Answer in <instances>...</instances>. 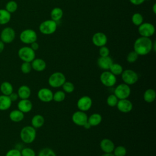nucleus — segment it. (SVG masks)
Here are the masks:
<instances>
[{
  "instance_id": "obj_40",
  "label": "nucleus",
  "mask_w": 156,
  "mask_h": 156,
  "mask_svg": "<svg viewBox=\"0 0 156 156\" xmlns=\"http://www.w3.org/2000/svg\"><path fill=\"white\" fill-rule=\"evenodd\" d=\"M32 66L30 62H23L21 65V71L24 74H28L32 70Z\"/></svg>"
},
{
  "instance_id": "obj_4",
  "label": "nucleus",
  "mask_w": 156,
  "mask_h": 156,
  "mask_svg": "<svg viewBox=\"0 0 156 156\" xmlns=\"http://www.w3.org/2000/svg\"><path fill=\"white\" fill-rule=\"evenodd\" d=\"M57 27V22L52 20H47L40 24L39 30L44 35H51L56 31Z\"/></svg>"
},
{
  "instance_id": "obj_20",
  "label": "nucleus",
  "mask_w": 156,
  "mask_h": 156,
  "mask_svg": "<svg viewBox=\"0 0 156 156\" xmlns=\"http://www.w3.org/2000/svg\"><path fill=\"white\" fill-rule=\"evenodd\" d=\"M30 63L32 68L37 72H41L46 68V63L42 58H34Z\"/></svg>"
},
{
  "instance_id": "obj_3",
  "label": "nucleus",
  "mask_w": 156,
  "mask_h": 156,
  "mask_svg": "<svg viewBox=\"0 0 156 156\" xmlns=\"http://www.w3.org/2000/svg\"><path fill=\"white\" fill-rule=\"evenodd\" d=\"M66 81V77L61 72H55L50 75L48 78V83L52 88H59L63 85Z\"/></svg>"
},
{
  "instance_id": "obj_12",
  "label": "nucleus",
  "mask_w": 156,
  "mask_h": 156,
  "mask_svg": "<svg viewBox=\"0 0 156 156\" xmlns=\"http://www.w3.org/2000/svg\"><path fill=\"white\" fill-rule=\"evenodd\" d=\"M71 119L76 125L83 127V126L88 121V116L85 112L79 110L72 115Z\"/></svg>"
},
{
  "instance_id": "obj_39",
  "label": "nucleus",
  "mask_w": 156,
  "mask_h": 156,
  "mask_svg": "<svg viewBox=\"0 0 156 156\" xmlns=\"http://www.w3.org/2000/svg\"><path fill=\"white\" fill-rule=\"evenodd\" d=\"M138 56L139 55L134 51H132L129 52V54L126 57V60L129 63H132L135 62L137 60Z\"/></svg>"
},
{
  "instance_id": "obj_31",
  "label": "nucleus",
  "mask_w": 156,
  "mask_h": 156,
  "mask_svg": "<svg viewBox=\"0 0 156 156\" xmlns=\"http://www.w3.org/2000/svg\"><path fill=\"white\" fill-rule=\"evenodd\" d=\"M66 98L65 93L62 90H58L53 94V99L56 102H61L65 100Z\"/></svg>"
},
{
  "instance_id": "obj_10",
  "label": "nucleus",
  "mask_w": 156,
  "mask_h": 156,
  "mask_svg": "<svg viewBox=\"0 0 156 156\" xmlns=\"http://www.w3.org/2000/svg\"><path fill=\"white\" fill-rule=\"evenodd\" d=\"M138 31L141 37L150 38L155 31L154 26L150 23H143L138 26Z\"/></svg>"
},
{
  "instance_id": "obj_9",
  "label": "nucleus",
  "mask_w": 156,
  "mask_h": 156,
  "mask_svg": "<svg viewBox=\"0 0 156 156\" xmlns=\"http://www.w3.org/2000/svg\"><path fill=\"white\" fill-rule=\"evenodd\" d=\"M20 40L25 44H31L36 41L37 39V35L35 31L32 29H25L20 34Z\"/></svg>"
},
{
  "instance_id": "obj_28",
  "label": "nucleus",
  "mask_w": 156,
  "mask_h": 156,
  "mask_svg": "<svg viewBox=\"0 0 156 156\" xmlns=\"http://www.w3.org/2000/svg\"><path fill=\"white\" fill-rule=\"evenodd\" d=\"M63 15V10L60 7H55L51 12V18L52 20L57 22L60 21Z\"/></svg>"
},
{
  "instance_id": "obj_34",
  "label": "nucleus",
  "mask_w": 156,
  "mask_h": 156,
  "mask_svg": "<svg viewBox=\"0 0 156 156\" xmlns=\"http://www.w3.org/2000/svg\"><path fill=\"white\" fill-rule=\"evenodd\" d=\"M112 153L115 156H125L127 154V149L123 146H118L115 147Z\"/></svg>"
},
{
  "instance_id": "obj_19",
  "label": "nucleus",
  "mask_w": 156,
  "mask_h": 156,
  "mask_svg": "<svg viewBox=\"0 0 156 156\" xmlns=\"http://www.w3.org/2000/svg\"><path fill=\"white\" fill-rule=\"evenodd\" d=\"M18 109L24 113L30 112L33 107L32 102L29 99H21L17 104Z\"/></svg>"
},
{
  "instance_id": "obj_44",
  "label": "nucleus",
  "mask_w": 156,
  "mask_h": 156,
  "mask_svg": "<svg viewBox=\"0 0 156 156\" xmlns=\"http://www.w3.org/2000/svg\"><path fill=\"white\" fill-rule=\"evenodd\" d=\"M146 0H129L130 3L135 5H139L143 4Z\"/></svg>"
},
{
  "instance_id": "obj_48",
  "label": "nucleus",
  "mask_w": 156,
  "mask_h": 156,
  "mask_svg": "<svg viewBox=\"0 0 156 156\" xmlns=\"http://www.w3.org/2000/svg\"><path fill=\"white\" fill-rule=\"evenodd\" d=\"M101 156H115L113 153H104Z\"/></svg>"
},
{
  "instance_id": "obj_11",
  "label": "nucleus",
  "mask_w": 156,
  "mask_h": 156,
  "mask_svg": "<svg viewBox=\"0 0 156 156\" xmlns=\"http://www.w3.org/2000/svg\"><path fill=\"white\" fill-rule=\"evenodd\" d=\"M93 105L92 99L88 96H83L80 97L77 102V107L78 109L82 112L89 110Z\"/></svg>"
},
{
  "instance_id": "obj_23",
  "label": "nucleus",
  "mask_w": 156,
  "mask_h": 156,
  "mask_svg": "<svg viewBox=\"0 0 156 156\" xmlns=\"http://www.w3.org/2000/svg\"><path fill=\"white\" fill-rule=\"evenodd\" d=\"M12 101L9 96L0 95V110L5 111L8 110L12 105Z\"/></svg>"
},
{
  "instance_id": "obj_41",
  "label": "nucleus",
  "mask_w": 156,
  "mask_h": 156,
  "mask_svg": "<svg viewBox=\"0 0 156 156\" xmlns=\"http://www.w3.org/2000/svg\"><path fill=\"white\" fill-rule=\"evenodd\" d=\"M99 53L100 57L108 56L110 54V50L105 46H101L99 48Z\"/></svg>"
},
{
  "instance_id": "obj_49",
  "label": "nucleus",
  "mask_w": 156,
  "mask_h": 156,
  "mask_svg": "<svg viewBox=\"0 0 156 156\" xmlns=\"http://www.w3.org/2000/svg\"><path fill=\"white\" fill-rule=\"evenodd\" d=\"M152 11L154 14L156 13V4L155 3H154L152 6Z\"/></svg>"
},
{
  "instance_id": "obj_38",
  "label": "nucleus",
  "mask_w": 156,
  "mask_h": 156,
  "mask_svg": "<svg viewBox=\"0 0 156 156\" xmlns=\"http://www.w3.org/2000/svg\"><path fill=\"white\" fill-rule=\"evenodd\" d=\"M20 151L21 156H36L35 151L29 147H24Z\"/></svg>"
},
{
  "instance_id": "obj_43",
  "label": "nucleus",
  "mask_w": 156,
  "mask_h": 156,
  "mask_svg": "<svg viewBox=\"0 0 156 156\" xmlns=\"http://www.w3.org/2000/svg\"><path fill=\"white\" fill-rule=\"evenodd\" d=\"M9 96L10 100L12 101V102H15V101H17L19 98L18 94L16 93H14V92H12Z\"/></svg>"
},
{
  "instance_id": "obj_46",
  "label": "nucleus",
  "mask_w": 156,
  "mask_h": 156,
  "mask_svg": "<svg viewBox=\"0 0 156 156\" xmlns=\"http://www.w3.org/2000/svg\"><path fill=\"white\" fill-rule=\"evenodd\" d=\"M83 127L85 129H90L91 127V125L89 124V122H88V121L83 126Z\"/></svg>"
},
{
  "instance_id": "obj_14",
  "label": "nucleus",
  "mask_w": 156,
  "mask_h": 156,
  "mask_svg": "<svg viewBox=\"0 0 156 156\" xmlns=\"http://www.w3.org/2000/svg\"><path fill=\"white\" fill-rule=\"evenodd\" d=\"M15 37V30L11 27H5L4 28L1 34V39L3 43H10Z\"/></svg>"
},
{
  "instance_id": "obj_16",
  "label": "nucleus",
  "mask_w": 156,
  "mask_h": 156,
  "mask_svg": "<svg viewBox=\"0 0 156 156\" xmlns=\"http://www.w3.org/2000/svg\"><path fill=\"white\" fill-rule=\"evenodd\" d=\"M92 42L94 45L100 48L101 46H105L107 43V37L104 33L98 32L93 35Z\"/></svg>"
},
{
  "instance_id": "obj_6",
  "label": "nucleus",
  "mask_w": 156,
  "mask_h": 156,
  "mask_svg": "<svg viewBox=\"0 0 156 156\" xmlns=\"http://www.w3.org/2000/svg\"><path fill=\"white\" fill-rule=\"evenodd\" d=\"M18 55L20 58L23 62H31L34 58H35V51L29 46L21 48L18 50Z\"/></svg>"
},
{
  "instance_id": "obj_15",
  "label": "nucleus",
  "mask_w": 156,
  "mask_h": 156,
  "mask_svg": "<svg viewBox=\"0 0 156 156\" xmlns=\"http://www.w3.org/2000/svg\"><path fill=\"white\" fill-rule=\"evenodd\" d=\"M116 106L119 112L124 113L131 112L133 108V104L128 99H119Z\"/></svg>"
},
{
  "instance_id": "obj_7",
  "label": "nucleus",
  "mask_w": 156,
  "mask_h": 156,
  "mask_svg": "<svg viewBox=\"0 0 156 156\" xmlns=\"http://www.w3.org/2000/svg\"><path fill=\"white\" fill-rule=\"evenodd\" d=\"M131 93V89L129 85L122 83L118 85L114 90V94L118 99H127Z\"/></svg>"
},
{
  "instance_id": "obj_13",
  "label": "nucleus",
  "mask_w": 156,
  "mask_h": 156,
  "mask_svg": "<svg viewBox=\"0 0 156 156\" xmlns=\"http://www.w3.org/2000/svg\"><path fill=\"white\" fill-rule=\"evenodd\" d=\"M53 92L48 88H41L37 92V97L43 102H49L52 101Z\"/></svg>"
},
{
  "instance_id": "obj_45",
  "label": "nucleus",
  "mask_w": 156,
  "mask_h": 156,
  "mask_svg": "<svg viewBox=\"0 0 156 156\" xmlns=\"http://www.w3.org/2000/svg\"><path fill=\"white\" fill-rule=\"evenodd\" d=\"M30 48H31L34 51H37V50L38 49V48H39V44H38V43L37 41H34V42H33V43H32L30 44Z\"/></svg>"
},
{
  "instance_id": "obj_35",
  "label": "nucleus",
  "mask_w": 156,
  "mask_h": 156,
  "mask_svg": "<svg viewBox=\"0 0 156 156\" xmlns=\"http://www.w3.org/2000/svg\"><path fill=\"white\" fill-rule=\"evenodd\" d=\"M62 87L63 91L66 93H71L74 90V85L69 81H65Z\"/></svg>"
},
{
  "instance_id": "obj_2",
  "label": "nucleus",
  "mask_w": 156,
  "mask_h": 156,
  "mask_svg": "<svg viewBox=\"0 0 156 156\" xmlns=\"http://www.w3.org/2000/svg\"><path fill=\"white\" fill-rule=\"evenodd\" d=\"M36 129L32 126H26L23 127L20 133L21 141L26 144L32 143L36 138Z\"/></svg>"
},
{
  "instance_id": "obj_30",
  "label": "nucleus",
  "mask_w": 156,
  "mask_h": 156,
  "mask_svg": "<svg viewBox=\"0 0 156 156\" xmlns=\"http://www.w3.org/2000/svg\"><path fill=\"white\" fill-rule=\"evenodd\" d=\"M109 71L115 76L121 75L123 71L122 66L119 63H113L109 68Z\"/></svg>"
},
{
  "instance_id": "obj_1",
  "label": "nucleus",
  "mask_w": 156,
  "mask_h": 156,
  "mask_svg": "<svg viewBox=\"0 0 156 156\" xmlns=\"http://www.w3.org/2000/svg\"><path fill=\"white\" fill-rule=\"evenodd\" d=\"M153 42L150 38L140 37L138 38L133 44V51L138 55H146L152 50Z\"/></svg>"
},
{
  "instance_id": "obj_33",
  "label": "nucleus",
  "mask_w": 156,
  "mask_h": 156,
  "mask_svg": "<svg viewBox=\"0 0 156 156\" xmlns=\"http://www.w3.org/2000/svg\"><path fill=\"white\" fill-rule=\"evenodd\" d=\"M37 156H57V155L52 149L49 147H44L38 152Z\"/></svg>"
},
{
  "instance_id": "obj_27",
  "label": "nucleus",
  "mask_w": 156,
  "mask_h": 156,
  "mask_svg": "<svg viewBox=\"0 0 156 156\" xmlns=\"http://www.w3.org/2000/svg\"><path fill=\"white\" fill-rule=\"evenodd\" d=\"M156 98V92L152 88L147 89L143 94V99L145 102L151 103L154 102Z\"/></svg>"
},
{
  "instance_id": "obj_21",
  "label": "nucleus",
  "mask_w": 156,
  "mask_h": 156,
  "mask_svg": "<svg viewBox=\"0 0 156 156\" xmlns=\"http://www.w3.org/2000/svg\"><path fill=\"white\" fill-rule=\"evenodd\" d=\"M17 94L21 99H29L31 94V90L27 85H23L19 87Z\"/></svg>"
},
{
  "instance_id": "obj_18",
  "label": "nucleus",
  "mask_w": 156,
  "mask_h": 156,
  "mask_svg": "<svg viewBox=\"0 0 156 156\" xmlns=\"http://www.w3.org/2000/svg\"><path fill=\"white\" fill-rule=\"evenodd\" d=\"M113 63V60L109 55L106 57H99L97 60L98 66L105 71L109 70V68Z\"/></svg>"
},
{
  "instance_id": "obj_37",
  "label": "nucleus",
  "mask_w": 156,
  "mask_h": 156,
  "mask_svg": "<svg viewBox=\"0 0 156 156\" xmlns=\"http://www.w3.org/2000/svg\"><path fill=\"white\" fill-rule=\"evenodd\" d=\"M18 8L17 3L14 1H10L8 2L5 5V10L9 13L15 12Z\"/></svg>"
},
{
  "instance_id": "obj_24",
  "label": "nucleus",
  "mask_w": 156,
  "mask_h": 156,
  "mask_svg": "<svg viewBox=\"0 0 156 156\" xmlns=\"http://www.w3.org/2000/svg\"><path fill=\"white\" fill-rule=\"evenodd\" d=\"M44 124V118L39 114L34 115L31 119V126L35 129L40 128Z\"/></svg>"
},
{
  "instance_id": "obj_25",
  "label": "nucleus",
  "mask_w": 156,
  "mask_h": 156,
  "mask_svg": "<svg viewBox=\"0 0 156 156\" xmlns=\"http://www.w3.org/2000/svg\"><path fill=\"white\" fill-rule=\"evenodd\" d=\"M102 118L101 115L98 113H94L88 117V122L91 127L97 126L102 122Z\"/></svg>"
},
{
  "instance_id": "obj_47",
  "label": "nucleus",
  "mask_w": 156,
  "mask_h": 156,
  "mask_svg": "<svg viewBox=\"0 0 156 156\" xmlns=\"http://www.w3.org/2000/svg\"><path fill=\"white\" fill-rule=\"evenodd\" d=\"M4 48V44L2 41H0V53L2 52Z\"/></svg>"
},
{
  "instance_id": "obj_22",
  "label": "nucleus",
  "mask_w": 156,
  "mask_h": 156,
  "mask_svg": "<svg viewBox=\"0 0 156 156\" xmlns=\"http://www.w3.org/2000/svg\"><path fill=\"white\" fill-rule=\"evenodd\" d=\"M10 119L15 122H19L22 121L24 118V113L19 110L18 109H15L10 112L9 114Z\"/></svg>"
},
{
  "instance_id": "obj_42",
  "label": "nucleus",
  "mask_w": 156,
  "mask_h": 156,
  "mask_svg": "<svg viewBox=\"0 0 156 156\" xmlns=\"http://www.w3.org/2000/svg\"><path fill=\"white\" fill-rule=\"evenodd\" d=\"M5 156H21V151L16 148L12 149L7 152Z\"/></svg>"
},
{
  "instance_id": "obj_17",
  "label": "nucleus",
  "mask_w": 156,
  "mask_h": 156,
  "mask_svg": "<svg viewBox=\"0 0 156 156\" xmlns=\"http://www.w3.org/2000/svg\"><path fill=\"white\" fill-rule=\"evenodd\" d=\"M115 147L114 143L109 138H104L100 142V148L104 153H112Z\"/></svg>"
},
{
  "instance_id": "obj_8",
  "label": "nucleus",
  "mask_w": 156,
  "mask_h": 156,
  "mask_svg": "<svg viewBox=\"0 0 156 156\" xmlns=\"http://www.w3.org/2000/svg\"><path fill=\"white\" fill-rule=\"evenodd\" d=\"M100 81L103 85L107 87H112L116 83V76L110 71H104L100 75Z\"/></svg>"
},
{
  "instance_id": "obj_32",
  "label": "nucleus",
  "mask_w": 156,
  "mask_h": 156,
  "mask_svg": "<svg viewBox=\"0 0 156 156\" xmlns=\"http://www.w3.org/2000/svg\"><path fill=\"white\" fill-rule=\"evenodd\" d=\"M132 22L135 26H139L143 23V16L140 13H135L132 16Z\"/></svg>"
},
{
  "instance_id": "obj_26",
  "label": "nucleus",
  "mask_w": 156,
  "mask_h": 156,
  "mask_svg": "<svg viewBox=\"0 0 156 156\" xmlns=\"http://www.w3.org/2000/svg\"><path fill=\"white\" fill-rule=\"evenodd\" d=\"M0 91L2 94L9 96L12 92H13V85L9 82H3L0 85Z\"/></svg>"
},
{
  "instance_id": "obj_5",
  "label": "nucleus",
  "mask_w": 156,
  "mask_h": 156,
  "mask_svg": "<svg viewBox=\"0 0 156 156\" xmlns=\"http://www.w3.org/2000/svg\"><path fill=\"white\" fill-rule=\"evenodd\" d=\"M121 75L123 82L128 85L135 84L138 80V74L135 71L130 69L123 70Z\"/></svg>"
},
{
  "instance_id": "obj_36",
  "label": "nucleus",
  "mask_w": 156,
  "mask_h": 156,
  "mask_svg": "<svg viewBox=\"0 0 156 156\" xmlns=\"http://www.w3.org/2000/svg\"><path fill=\"white\" fill-rule=\"evenodd\" d=\"M118 100L119 99L114 94H111L107 97L106 102L108 106L111 107H114L116 105Z\"/></svg>"
},
{
  "instance_id": "obj_29",
  "label": "nucleus",
  "mask_w": 156,
  "mask_h": 156,
  "mask_svg": "<svg viewBox=\"0 0 156 156\" xmlns=\"http://www.w3.org/2000/svg\"><path fill=\"white\" fill-rule=\"evenodd\" d=\"M10 18V13L5 9H0V24H5L9 23Z\"/></svg>"
}]
</instances>
